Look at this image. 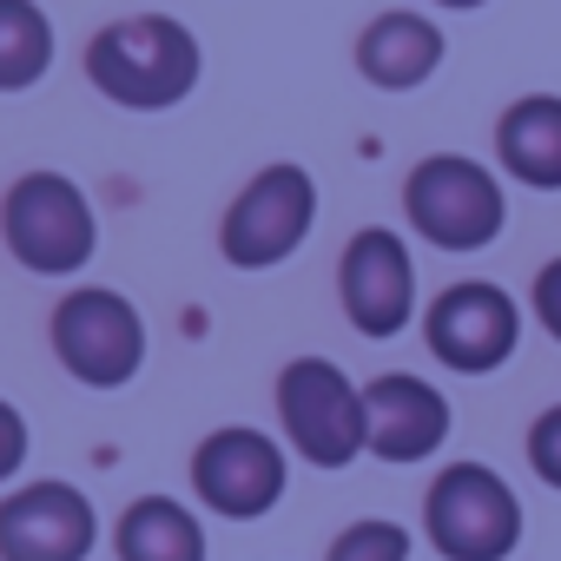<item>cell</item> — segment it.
Wrapping results in <instances>:
<instances>
[{"mask_svg": "<svg viewBox=\"0 0 561 561\" xmlns=\"http://www.w3.org/2000/svg\"><path fill=\"white\" fill-rule=\"evenodd\" d=\"M192 489L211 515H231V522H257L277 508L285 495V449H277L264 430H211L198 449H192Z\"/></svg>", "mask_w": 561, "mask_h": 561, "instance_id": "8", "label": "cell"}, {"mask_svg": "<svg viewBox=\"0 0 561 561\" xmlns=\"http://www.w3.org/2000/svg\"><path fill=\"white\" fill-rule=\"evenodd\" d=\"M87 80L126 113H165L198 87V41L172 14H133L93 34Z\"/></svg>", "mask_w": 561, "mask_h": 561, "instance_id": "1", "label": "cell"}, {"mask_svg": "<svg viewBox=\"0 0 561 561\" xmlns=\"http://www.w3.org/2000/svg\"><path fill=\"white\" fill-rule=\"evenodd\" d=\"M113 548H119V561H205V528L185 502L139 495V502H126Z\"/></svg>", "mask_w": 561, "mask_h": 561, "instance_id": "15", "label": "cell"}, {"mask_svg": "<svg viewBox=\"0 0 561 561\" xmlns=\"http://www.w3.org/2000/svg\"><path fill=\"white\" fill-rule=\"evenodd\" d=\"M54 67V21L34 0H0V93H27Z\"/></svg>", "mask_w": 561, "mask_h": 561, "instance_id": "16", "label": "cell"}, {"mask_svg": "<svg viewBox=\"0 0 561 561\" xmlns=\"http://www.w3.org/2000/svg\"><path fill=\"white\" fill-rule=\"evenodd\" d=\"M337 291H344V318L364 331V337H397L416 311V264H410V244L383 225H364L351 244H344V264H337Z\"/></svg>", "mask_w": 561, "mask_h": 561, "instance_id": "10", "label": "cell"}, {"mask_svg": "<svg viewBox=\"0 0 561 561\" xmlns=\"http://www.w3.org/2000/svg\"><path fill=\"white\" fill-rule=\"evenodd\" d=\"M357 67L383 93H416L443 67V34H436V21L403 14V8L397 14H377L364 27V41H357Z\"/></svg>", "mask_w": 561, "mask_h": 561, "instance_id": "13", "label": "cell"}, {"mask_svg": "<svg viewBox=\"0 0 561 561\" xmlns=\"http://www.w3.org/2000/svg\"><path fill=\"white\" fill-rule=\"evenodd\" d=\"M0 225H8V251L27 271H41V277L80 271L93 257V244H100L93 205H87V192L67 172H27V179H14L8 205H0Z\"/></svg>", "mask_w": 561, "mask_h": 561, "instance_id": "6", "label": "cell"}, {"mask_svg": "<svg viewBox=\"0 0 561 561\" xmlns=\"http://www.w3.org/2000/svg\"><path fill=\"white\" fill-rule=\"evenodd\" d=\"M21 462H27V416L0 397V482H14Z\"/></svg>", "mask_w": 561, "mask_h": 561, "instance_id": "19", "label": "cell"}, {"mask_svg": "<svg viewBox=\"0 0 561 561\" xmlns=\"http://www.w3.org/2000/svg\"><path fill=\"white\" fill-rule=\"evenodd\" d=\"M93 541L100 522L73 482H27L0 495V561H87Z\"/></svg>", "mask_w": 561, "mask_h": 561, "instance_id": "11", "label": "cell"}, {"mask_svg": "<svg viewBox=\"0 0 561 561\" xmlns=\"http://www.w3.org/2000/svg\"><path fill=\"white\" fill-rule=\"evenodd\" d=\"M324 561H410V535L397 522H383V515H364L331 541Z\"/></svg>", "mask_w": 561, "mask_h": 561, "instance_id": "17", "label": "cell"}, {"mask_svg": "<svg viewBox=\"0 0 561 561\" xmlns=\"http://www.w3.org/2000/svg\"><path fill=\"white\" fill-rule=\"evenodd\" d=\"M423 528L443 561H508L522 541V502L489 462H449L423 495Z\"/></svg>", "mask_w": 561, "mask_h": 561, "instance_id": "3", "label": "cell"}, {"mask_svg": "<svg viewBox=\"0 0 561 561\" xmlns=\"http://www.w3.org/2000/svg\"><path fill=\"white\" fill-rule=\"evenodd\" d=\"M54 357L93 390H119L146 364V318L119 291L87 285V291L60 298V311H54Z\"/></svg>", "mask_w": 561, "mask_h": 561, "instance_id": "7", "label": "cell"}, {"mask_svg": "<svg viewBox=\"0 0 561 561\" xmlns=\"http://www.w3.org/2000/svg\"><path fill=\"white\" fill-rule=\"evenodd\" d=\"M436 8H456V14H469V8H482V0H436Z\"/></svg>", "mask_w": 561, "mask_h": 561, "instance_id": "21", "label": "cell"}, {"mask_svg": "<svg viewBox=\"0 0 561 561\" xmlns=\"http://www.w3.org/2000/svg\"><path fill=\"white\" fill-rule=\"evenodd\" d=\"M495 152L502 165L535 185V192H561V100L554 93H528L502 113L495 126Z\"/></svg>", "mask_w": 561, "mask_h": 561, "instance_id": "14", "label": "cell"}, {"mask_svg": "<svg viewBox=\"0 0 561 561\" xmlns=\"http://www.w3.org/2000/svg\"><path fill=\"white\" fill-rule=\"evenodd\" d=\"M364 416H370V456L383 462H430L449 436V403L423 377H377L364 383Z\"/></svg>", "mask_w": 561, "mask_h": 561, "instance_id": "12", "label": "cell"}, {"mask_svg": "<svg viewBox=\"0 0 561 561\" xmlns=\"http://www.w3.org/2000/svg\"><path fill=\"white\" fill-rule=\"evenodd\" d=\"M277 423L311 469H351L370 449L364 390L331 357H298L277 377Z\"/></svg>", "mask_w": 561, "mask_h": 561, "instance_id": "2", "label": "cell"}, {"mask_svg": "<svg viewBox=\"0 0 561 561\" xmlns=\"http://www.w3.org/2000/svg\"><path fill=\"white\" fill-rule=\"evenodd\" d=\"M403 211L436 251H489L508 225V198L489 165L436 152L403 179Z\"/></svg>", "mask_w": 561, "mask_h": 561, "instance_id": "4", "label": "cell"}, {"mask_svg": "<svg viewBox=\"0 0 561 561\" xmlns=\"http://www.w3.org/2000/svg\"><path fill=\"white\" fill-rule=\"evenodd\" d=\"M535 318H541V331L561 344V257L541 264V277H535Z\"/></svg>", "mask_w": 561, "mask_h": 561, "instance_id": "20", "label": "cell"}, {"mask_svg": "<svg viewBox=\"0 0 561 561\" xmlns=\"http://www.w3.org/2000/svg\"><path fill=\"white\" fill-rule=\"evenodd\" d=\"M318 225V185L305 165H264L231 205H225V225H218V251L225 264L238 271H271L285 264Z\"/></svg>", "mask_w": 561, "mask_h": 561, "instance_id": "5", "label": "cell"}, {"mask_svg": "<svg viewBox=\"0 0 561 561\" xmlns=\"http://www.w3.org/2000/svg\"><path fill=\"white\" fill-rule=\"evenodd\" d=\"M528 462H535V476H541L548 489H561V403L535 416V430H528Z\"/></svg>", "mask_w": 561, "mask_h": 561, "instance_id": "18", "label": "cell"}, {"mask_svg": "<svg viewBox=\"0 0 561 561\" xmlns=\"http://www.w3.org/2000/svg\"><path fill=\"white\" fill-rule=\"evenodd\" d=\"M430 351L462 370V377H482V370H502L515 357V337H522V311L502 285H482V277H469V285H449L436 305H430Z\"/></svg>", "mask_w": 561, "mask_h": 561, "instance_id": "9", "label": "cell"}]
</instances>
